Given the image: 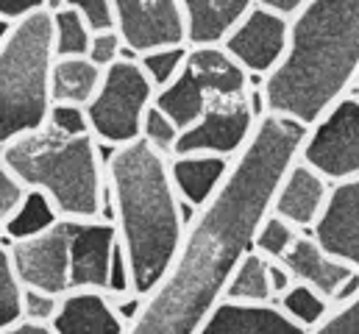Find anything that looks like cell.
Segmentation results:
<instances>
[{
	"instance_id": "6da1fadb",
	"label": "cell",
	"mask_w": 359,
	"mask_h": 334,
	"mask_svg": "<svg viewBox=\"0 0 359 334\" xmlns=\"http://www.w3.org/2000/svg\"><path fill=\"white\" fill-rule=\"evenodd\" d=\"M306 126L265 112L215 195L198 206L162 281L142 298L126 334H195L223 301L240 259L270 212L276 187L298 159Z\"/></svg>"
},
{
	"instance_id": "7a4b0ae2",
	"label": "cell",
	"mask_w": 359,
	"mask_h": 334,
	"mask_svg": "<svg viewBox=\"0 0 359 334\" xmlns=\"http://www.w3.org/2000/svg\"><path fill=\"white\" fill-rule=\"evenodd\" d=\"M359 76V0H309L290 17L281 62L265 76V109L318 123Z\"/></svg>"
},
{
	"instance_id": "3957f363",
	"label": "cell",
	"mask_w": 359,
	"mask_h": 334,
	"mask_svg": "<svg viewBox=\"0 0 359 334\" xmlns=\"http://www.w3.org/2000/svg\"><path fill=\"white\" fill-rule=\"evenodd\" d=\"M103 167L114 209L111 223L131 273V290L145 298L168 273L184 237V215L168 156L140 137L111 148Z\"/></svg>"
},
{
	"instance_id": "277c9868",
	"label": "cell",
	"mask_w": 359,
	"mask_h": 334,
	"mask_svg": "<svg viewBox=\"0 0 359 334\" xmlns=\"http://www.w3.org/2000/svg\"><path fill=\"white\" fill-rule=\"evenodd\" d=\"M92 134L67 137L42 126L3 145V165L28 189H39L59 218H100L106 198V167Z\"/></svg>"
},
{
	"instance_id": "5b68a950",
	"label": "cell",
	"mask_w": 359,
	"mask_h": 334,
	"mask_svg": "<svg viewBox=\"0 0 359 334\" xmlns=\"http://www.w3.org/2000/svg\"><path fill=\"white\" fill-rule=\"evenodd\" d=\"M50 11L14 20L0 42V145L36 131L50 109Z\"/></svg>"
},
{
	"instance_id": "8992f818",
	"label": "cell",
	"mask_w": 359,
	"mask_h": 334,
	"mask_svg": "<svg viewBox=\"0 0 359 334\" xmlns=\"http://www.w3.org/2000/svg\"><path fill=\"white\" fill-rule=\"evenodd\" d=\"M154 84L137 62L117 59L103 70V79L92 100L84 106L90 134L103 148H120L140 140L145 109L154 103Z\"/></svg>"
},
{
	"instance_id": "52a82bcc",
	"label": "cell",
	"mask_w": 359,
	"mask_h": 334,
	"mask_svg": "<svg viewBox=\"0 0 359 334\" xmlns=\"http://www.w3.org/2000/svg\"><path fill=\"white\" fill-rule=\"evenodd\" d=\"M298 159L318 170L329 184L359 178V100L340 98L318 123L306 128Z\"/></svg>"
},
{
	"instance_id": "ba28073f",
	"label": "cell",
	"mask_w": 359,
	"mask_h": 334,
	"mask_svg": "<svg viewBox=\"0 0 359 334\" xmlns=\"http://www.w3.org/2000/svg\"><path fill=\"white\" fill-rule=\"evenodd\" d=\"M254 123L257 114L251 109L248 92L234 98H209L203 114L179 134L173 154H215L234 159L251 137Z\"/></svg>"
},
{
	"instance_id": "9c48e42d",
	"label": "cell",
	"mask_w": 359,
	"mask_h": 334,
	"mask_svg": "<svg viewBox=\"0 0 359 334\" xmlns=\"http://www.w3.org/2000/svg\"><path fill=\"white\" fill-rule=\"evenodd\" d=\"M8 259L20 287L65 295L70 290V237L65 218L39 234L11 240Z\"/></svg>"
},
{
	"instance_id": "30bf717a",
	"label": "cell",
	"mask_w": 359,
	"mask_h": 334,
	"mask_svg": "<svg viewBox=\"0 0 359 334\" xmlns=\"http://www.w3.org/2000/svg\"><path fill=\"white\" fill-rule=\"evenodd\" d=\"M111 8L114 31L137 56L168 45H187L179 0H111Z\"/></svg>"
},
{
	"instance_id": "8fae6325",
	"label": "cell",
	"mask_w": 359,
	"mask_h": 334,
	"mask_svg": "<svg viewBox=\"0 0 359 334\" xmlns=\"http://www.w3.org/2000/svg\"><path fill=\"white\" fill-rule=\"evenodd\" d=\"M287 36L290 20L254 3V8L234 25V31L220 45L248 76L265 79L281 62L287 51Z\"/></svg>"
},
{
	"instance_id": "7c38bea8",
	"label": "cell",
	"mask_w": 359,
	"mask_h": 334,
	"mask_svg": "<svg viewBox=\"0 0 359 334\" xmlns=\"http://www.w3.org/2000/svg\"><path fill=\"white\" fill-rule=\"evenodd\" d=\"M70 237V290H103L109 284V267L117 248L114 223L90 218H65Z\"/></svg>"
},
{
	"instance_id": "4fadbf2b",
	"label": "cell",
	"mask_w": 359,
	"mask_h": 334,
	"mask_svg": "<svg viewBox=\"0 0 359 334\" xmlns=\"http://www.w3.org/2000/svg\"><path fill=\"white\" fill-rule=\"evenodd\" d=\"M309 234L329 256L359 273V178L332 184L329 201Z\"/></svg>"
},
{
	"instance_id": "5bb4252c",
	"label": "cell",
	"mask_w": 359,
	"mask_h": 334,
	"mask_svg": "<svg viewBox=\"0 0 359 334\" xmlns=\"http://www.w3.org/2000/svg\"><path fill=\"white\" fill-rule=\"evenodd\" d=\"M329 189H332V184L318 170L295 159L292 167L284 173L281 184L276 187L270 212L284 218L287 223H292L298 232H309L318 223V218L329 201Z\"/></svg>"
},
{
	"instance_id": "9a60e30c",
	"label": "cell",
	"mask_w": 359,
	"mask_h": 334,
	"mask_svg": "<svg viewBox=\"0 0 359 334\" xmlns=\"http://www.w3.org/2000/svg\"><path fill=\"white\" fill-rule=\"evenodd\" d=\"M195 334H309L306 326L292 321L276 301H220Z\"/></svg>"
},
{
	"instance_id": "2e32d148",
	"label": "cell",
	"mask_w": 359,
	"mask_h": 334,
	"mask_svg": "<svg viewBox=\"0 0 359 334\" xmlns=\"http://www.w3.org/2000/svg\"><path fill=\"white\" fill-rule=\"evenodd\" d=\"M50 326L56 334H126L128 329L114 301L103 290L87 287L67 290L59 298V309Z\"/></svg>"
},
{
	"instance_id": "e0dca14e",
	"label": "cell",
	"mask_w": 359,
	"mask_h": 334,
	"mask_svg": "<svg viewBox=\"0 0 359 334\" xmlns=\"http://www.w3.org/2000/svg\"><path fill=\"white\" fill-rule=\"evenodd\" d=\"M281 262L290 267V273H292L295 281L309 284L312 290H318L320 295H326L332 304H337L340 290L357 273L346 262L329 256L326 250L318 246V240L312 234H306V232H301L295 237V243L281 256Z\"/></svg>"
},
{
	"instance_id": "ac0fdd59",
	"label": "cell",
	"mask_w": 359,
	"mask_h": 334,
	"mask_svg": "<svg viewBox=\"0 0 359 334\" xmlns=\"http://www.w3.org/2000/svg\"><path fill=\"white\" fill-rule=\"evenodd\" d=\"M187 45H220L254 8V0H179Z\"/></svg>"
},
{
	"instance_id": "d6986e66",
	"label": "cell",
	"mask_w": 359,
	"mask_h": 334,
	"mask_svg": "<svg viewBox=\"0 0 359 334\" xmlns=\"http://www.w3.org/2000/svg\"><path fill=\"white\" fill-rule=\"evenodd\" d=\"M184 67L198 79V84L206 89L209 98H234V95L248 92V73L226 53L223 45L189 48Z\"/></svg>"
},
{
	"instance_id": "ffe728a7",
	"label": "cell",
	"mask_w": 359,
	"mask_h": 334,
	"mask_svg": "<svg viewBox=\"0 0 359 334\" xmlns=\"http://www.w3.org/2000/svg\"><path fill=\"white\" fill-rule=\"evenodd\" d=\"M231 159L215 154H173L168 156L170 178L184 206H203L220 187Z\"/></svg>"
},
{
	"instance_id": "44dd1931",
	"label": "cell",
	"mask_w": 359,
	"mask_h": 334,
	"mask_svg": "<svg viewBox=\"0 0 359 334\" xmlns=\"http://www.w3.org/2000/svg\"><path fill=\"white\" fill-rule=\"evenodd\" d=\"M103 70L87 56H53L50 65V103L87 106L97 92Z\"/></svg>"
},
{
	"instance_id": "7402d4cb",
	"label": "cell",
	"mask_w": 359,
	"mask_h": 334,
	"mask_svg": "<svg viewBox=\"0 0 359 334\" xmlns=\"http://www.w3.org/2000/svg\"><path fill=\"white\" fill-rule=\"evenodd\" d=\"M206 103H209L206 89L198 84V79L187 67H181L179 76L168 84V86L156 89V95H154V106H159L179 126V131L189 128L203 114Z\"/></svg>"
},
{
	"instance_id": "603a6c76",
	"label": "cell",
	"mask_w": 359,
	"mask_h": 334,
	"mask_svg": "<svg viewBox=\"0 0 359 334\" xmlns=\"http://www.w3.org/2000/svg\"><path fill=\"white\" fill-rule=\"evenodd\" d=\"M226 301H248V304H268L273 301V290H270L268 279V259L259 250H248L240 265L234 267L226 293Z\"/></svg>"
},
{
	"instance_id": "cb8c5ba5",
	"label": "cell",
	"mask_w": 359,
	"mask_h": 334,
	"mask_svg": "<svg viewBox=\"0 0 359 334\" xmlns=\"http://www.w3.org/2000/svg\"><path fill=\"white\" fill-rule=\"evenodd\" d=\"M276 304H278L292 321H298L301 326H306L309 332H312L318 323H323V321L329 318L332 307H334L326 295H320L318 290H312V287L304 284V281H292V284L276 298Z\"/></svg>"
},
{
	"instance_id": "d4e9b609",
	"label": "cell",
	"mask_w": 359,
	"mask_h": 334,
	"mask_svg": "<svg viewBox=\"0 0 359 334\" xmlns=\"http://www.w3.org/2000/svg\"><path fill=\"white\" fill-rule=\"evenodd\" d=\"M90 36H92L90 25L81 20V14L73 6H65L59 11H50L53 56H87Z\"/></svg>"
},
{
	"instance_id": "484cf974",
	"label": "cell",
	"mask_w": 359,
	"mask_h": 334,
	"mask_svg": "<svg viewBox=\"0 0 359 334\" xmlns=\"http://www.w3.org/2000/svg\"><path fill=\"white\" fill-rule=\"evenodd\" d=\"M56 220H59V212L53 209V203L39 189H28V195H25L22 206L17 209V215L3 226V234H8V240H22V237L45 232Z\"/></svg>"
},
{
	"instance_id": "4316f807",
	"label": "cell",
	"mask_w": 359,
	"mask_h": 334,
	"mask_svg": "<svg viewBox=\"0 0 359 334\" xmlns=\"http://www.w3.org/2000/svg\"><path fill=\"white\" fill-rule=\"evenodd\" d=\"M187 45H168V48H156L148 53L137 56V65L142 67V73L148 76V81L154 84V89H162L173 81L181 73L184 62H187Z\"/></svg>"
},
{
	"instance_id": "83f0119b",
	"label": "cell",
	"mask_w": 359,
	"mask_h": 334,
	"mask_svg": "<svg viewBox=\"0 0 359 334\" xmlns=\"http://www.w3.org/2000/svg\"><path fill=\"white\" fill-rule=\"evenodd\" d=\"M298 234L301 232L292 223H287L284 218L268 212L265 220L259 223L257 234H254V250H259L265 259H281L290 250V246L295 243Z\"/></svg>"
},
{
	"instance_id": "f1b7e54d",
	"label": "cell",
	"mask_w": 359,
	"mask_h": 334,
	"mask_svg": "<svg viewBox=\"0 0 359 334\" xmlns=\"http://www.w3.org/2000/svg\"><path fill=\"white\" fill-rule=\"evenodd\" d=\"M22 318V287L14 276L8 248L0 243V332Z\"/></svg>"
},
{
	"instance_id": "f546056e",
	"label": "cell",
	"mask_w": 359,
	"mask_h": 334,
	"mask_svg": "<svg viewBox=\"0 0 359 334\" xmlns=\"http://www.w3.org/2000/svg\"><path fill=\"white\" fill-rule=\"evenodd\" d=\"M179 126L159 109V106H148L145 109V117H142V128H140V137L151 145V148H156L159 154H165V156H170L173 154V148H176V140H179Z\"/></svg>"
},
{
	"instance_id": "4dcf8cb0",
	"label": "cell",
	"mask_w": 359,
	"mask_h": 334,
	"mask_svg": "<svg viewBox=\"0 0 359 334\" xmlns=\"http://www.w3.org/2000/svg\"><path fill=\"white\" fill-rule=\"evenodd\" d=\"M45 126H50L53 131L67 134V137H84V134H90L87 109L84 106H76V103H50Z\"/></svg>"
},
{
	"instance_id": "1f68e13d",
	"label": "cell",
	"mask_w": 359,
	"mask_h": 334,
	"mask_svg": "<svg viewBox=\"0 0 359 334\" xmlns=\"http://www.w3.org/2000/svg\"><path fill=\"white\" fill-rule=\"evenodd\" d=\"M309 334H359V293L351 301L334 304L329 318L318 323Z\"/></svg>"
},
{
	"instance_id": "d6a6232c",
	"label": "cell",
	"mask_w": 359,
	"mask_h": 334,
	"mask_svg": "<svg viewBox=\"0 0 359 334\" xmlns=\"http://www.w3.org/2000/svg\"><path fill=\"white\" fill-rule=\"evenodd\" d=\"M25 195H28V187L0 162V232H3V226L17 215V209H20L22 201H25Z\"/></svg>"
},
{
	"instance_id": "836d02e7",
	"label": "cell",
	"mask_w": 359,
	"mask_h": 334,
	"mask_svg": "<svg viewBox=\"0 0 359 334\" xmlns=\"http://www.w3.org/2000/svg\"><path fill=\"white\" fill-rule=\"evenodd\" d=\"M120 48H123V39L114 28L109 31H95L90 36V48H87V59L92 65H97L100 70H106L109 65H114L120 59Z\"/></svg>"
},
{
	"instance_id": "e575fe53",
	"label": "cell",
	"mask_w": 359,
	"mask_h": 334,
	"mask_svg": "<svg viewBox=\"0 0 359 334\" xmlns=\"http://www.w3.org/2000/svg\"><path fill=\"white\" fill-rule=\"evenodd\" d=\"M59 298H62V295H50V293H42V290L22 287V318L50 323V321L56 318Z\"/></svg>"
},
{
	"instance_id": "d590c367",
	"label": "cell",
	"mask_w": 359,
	"mask_h": 334,
	"mask_svg": "<svg viewBox=\"0 0 359 334\" xmlns=\"http://www.w3.org/2000/svg\"><path fill=\"white\" fill-rule=\"evenodd\" d=\"M67 6H73L81 20L90 25V31H109L114 28V8L111 0H67Z\"/></svg>"
},
{
	"instance_id": "8d00e7d4",
	"label": "cell",
	"mask_w": 359,
	"mask_h": 334,
	"mask_svg": "<svg viewBox=\"0 0 359 334\" xmlns=\"http://www.w3.org/2000/svg\"><path fill=\"white\" fill-rule=\"evenodd\" d=\"M268 279H270V290H273V298H278L295 279L290 273V267L281 262V259H268Z\"/></svg>"
},
{
	"instance_id": "74e56055",
	"label": "cell",
	"mask_w": 359,
	"mask_h": 334,
	"mask_svg": "<svg viewBox=\"0 0 359 334\" xmlns=\"http://www.w3.org/2000/svg\"><path fill=\"white\" fill-rule=\"evenodd\" d=\"M42 6H45V0H0V17L20 20V17H25Z\"/></svg>"
},
{
	"instance_id": "f35d334b",
	"label": "cell",
	"mask_w": 359,
	"mask_h": 334,
	"mask_svg": "<svg viewBox=\"0 0 359 334\" xmlns=\"http://www.w3.org/2000/svg\"><path fill=\"white\" fill-rule=\"evenodd\" d=\"M0 334H56L50 323H42V321H28V318H20L14 321L11 326H6Z\"/></svg>"
},
{
	"instance_id": "ab89813d",
	"label": "cell",
	"mask_w": 359,
	"mask_h": 334,
	"mask_svg": "<svg viewBox=\"0 0 359 334\" xmlns=\"http://www.w3.org/2000/svg\"><path fill=\"white\" fill-rule=\"evenodd\" d=\"M254 3L290 20V17H292V14H298V11H301V8H304L309 0H254Z\"/></svg>"
},
{
	"instance_id": "60d3db41",
	"label": "cell",
	"mask_w": 359,
	"mask_h": 334,
	"mask_svg": "<svg viewBox=\"0 0 359 334\" xmlns=\"http://www.w3.org/2000/svg\"><path fill=\"white\" fill-rule=\"evenodd\" d=\"M11 25H14V20H6V17H0V42L8 36V31H11Z\"/></svg>"
},
{
	"instance_id": "b9f144b4",
	"label": "cell",
	"mask_w": 359,
	"mask_h": 334,
	"mask_svg": "<svg viewBox=\"0 0 359 334\" xmlns=\"http://www.w3.org/2000/svg\"><path fill=\"white\" fill-rule=\"evenodd\" d=\"M0 162H3V145H0Z\"/></svg>"
},
{
	"instance_id": "7bdbcfd3",
	"label": "cell",
	"mask_w": 359,
	"mask_h": 334,
	"mask_svg": "<svg viewBox=\"0 0 359 334\" xmlns=\"http://www.w3.org/2000/svg\"><path fill=\"white\" fill-rule=\"evenodd\" d=\"M357 84H359V76H357Z\"/></svg>"
}]
</instances>
